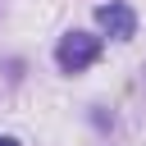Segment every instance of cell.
I'll use <instances>...</instances> for the list:
<instances>
[{"label":"cell","mask_w":146,"mask_h":146,"mask_svg":"<svg viewBox=\"0 0 146 146\" xmlns=\"http://www.w3.org/2000/svg\"><path fill=\"white\" fill-rule=\"evenodd\" d=\"M96 59H100V36H91V32H64L55 46V64L64 73H82Z\"/></svg>","instance_id":"cell-1"},{"label":"cell","mask_w":146,"mask_h":146,"mask_svg":"<svg viewBox=\"0 0 146 146\" xmlns=\"http://www.w3.org/2000/svg\"><path fill=\"white\" fill-rule=\"evenodd\" d=\"M96 23L114 36V41H132L137 36V14L123 5V0H110V5H100L96 9Z\"/></svg>","instance_id":"cell-2"},{"label":"cell","mask_w":146,"mask_h":146,"mask_svg":"<svg viewBox=\"0 0 146 146\" xmlns=\"http://www.w3.org/2000/svg\"><path fill=\"white\" fill-rule=\"evenodd\" d=\"M0 146H18V141H14V137H0Z\"/></svg>","instance_id":"cell-3"}]
</instances>
